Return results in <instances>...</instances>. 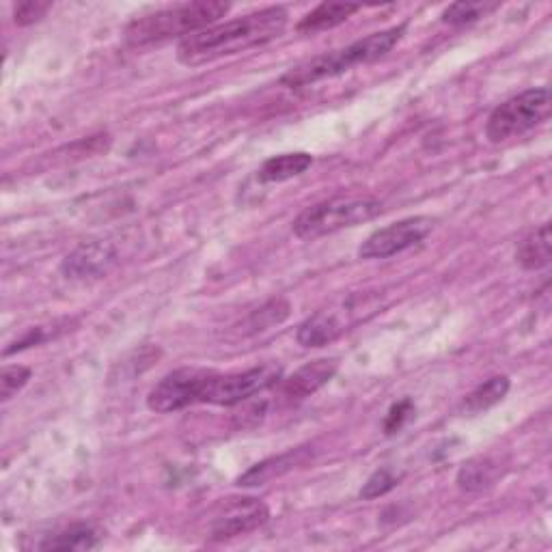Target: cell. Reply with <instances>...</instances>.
<instances>
[{"label":"cell","instance_id":"cell-22","mask_svg":"<svg viewBox=\"0 0 552 552\" xmlns=\"http://www.w3.org/2000/svg\"><path fill=\"white\" fill-rule=\"evenodd\" d=\"M397 481L399 477L391 471V468H380V471H376L365 481V486L361 490V499L365 501L380 499V496L389 494L397 486Z\"/></svg>","mask_w":552,"mask_h":552},{"label":"cell","instance_id":"cell-2","mask_svg":"<svg viewBox=\"0 0 552 552\" xmlns=\"http://www.w3.org/2000/svg\"><path fill=\"white\" fill-rule=\"evenodd\" d=\"M229 9V3H218V0H201V3L167 7L132 20L126 26V31H123V39L132 48L164 44V41L173 37L186 39L210 29V26H216L218 20L227 16Z\"/></svg>","mask_w":552,"mask_h":552},{"label":"cell","instance_id":"cell-11","mask_svg":"<svg viewBox=\"0 0 552 552\" xmlns=\"http://www.w3.org/2000/svg\"><path fill=\"white\" fill-rule=\"evenodd\" d=\"M339 369L337 358H317L296 369L292 376L281 382V395L287 402H302L311 397L335 378Z\"/></svg>","mask_w":552,"mask_h":552},{"label":"cell","instance_id":"cell-13","mask_svg":"<svg viewBox=\"0 0 552 552\" xmlns=\"http://www.w3.org/2000/svg\"><path fill=\"white\" fill-rule=\"evenodd\" d=\"M311 164H313V156L307 154V151L281 154L261 164L257 177L261 184H281L302 175L311 167Z\"/></svg>","mask_w":552,"mask_h":552},{"label":"cell","instance_id":"cell-23","mask_svg":"<svg viewBox=\"0 0 552 552\" xmlns=\"http://www.w3.org/2000/svg\"><path fill=\"white\" fill-rule=\"evenodd\" d=\"M33 371L29 367H5L3 376H0V397L3 402H9L13 395H18L26 384H29Z\"/></svg>","mask_w":552,"mask_h":552},{"label":"cell","instance_id":"cell-17","mask_svg":"<svg viewBox=\"0 0 552 552\" xmlns=\"http://www.w3.org/2000/svg\"><path fill=\"white\" fill-rule=\"evenodd\" d=\"M516 261L524 270H542L550 264V225H542L524 238L516 251Z\"/></svg>","mask_w":552,"mask_h":552},{"label":"cell","instance_id":"cell-20","mask_svg":"<svg viewBox=\"0 0 552 552\" xmlns=\"http://www.w3.org/2000/svg\"><path fill=\"white\" fill-rule=\"evenodd\" d=\"M287 315H289V302L283 298H272L264 307H259L257 311L248 315L244 324H240L242 335H255V333H261V330H268L276 324L285 322Z\"/></svg>","mask_w":552,"mask_h":552},{"label":"cell","instance_id":"cell-15","mask_svg":"<svg viewBox=\"0 0 552 552\" xmlns=\"http://www.w3.org/2000/svg\"><path fill=\"white\" fill-rule=\"evenodd\" d=\"M358 9L361 7L350 5V3H322L300 20L298 31L300 33H317V31L335 29V26L348 22Z\"/></svg>","mask_w":552,"mask_h":552},{"label":"cell","instance_id":"cell-1","mask_svg":"<svg viewBox=\"0 0 552 552\" xmlns=\"http://www.w3.org/2000/svg\"><path fill=\"white\" fill-rule=\"evenodd\" d=\"M287 18L289 16L283 7H268L248 13L244 18L210 26V29L179 41L177 61L188 67H199L246 50L261 48L285 33Z\"/></svg>","mask_w":552,"mask_h":552},{"label":"cell","instance_id":"cell-21","mask_svg":"<svg viewBox=\"0 0 552 552\" xmlns=\"http://www.w3.org/2000/svg\"><path fill=\"white\" fill-rule=\"evenodd\" d=\"M499 3H486V0H468V3H455L449 5L443 11V22L451 24V26H464L477 22L481 18L490 16L492 11L499 9Z\"/></svg>","mask_w":552,"mask_h":552},{"label":"cell","instance_id":"cell-19","mask_svg":"<svg viewBox=\"0 0 552 552\" xmlns=\"http://www.w3.org/2000/svg\"><path fill=\"white\" fill-rule=\"evenodd\" d=\"M509 386H512V384H509L507 376H494V378L486 380L483 384H479L471 395H466L464 410L471 412V414H479L483 410H490L492 406L503 402L505 395L509 393Z\"/></svg>","mask_w":552,"mask_h":552},{"label":"cell","instance_id":"cell-10","mask_svg":"<svg viewBox=\"0 0 552 552\" xmlns=\"http://www.w3.org/2000/svg\"><path fill=\"white\" fill-rule=\"evenodd\" d=\"M270 518L268 507L257 499H238L229 503L212 522V540H231V537L246 535Z\"/></svg>","mask_w":552,"mask_h":552},{"label":"cell","instance_id":"cell-9","mask_svg":"<svg viewBox=\"0 0 552 552\" xmlns=\"http://www.w3.org/2000/svg\"><path fill=\"white\" fill-rule=\"evenodd\" d=\"M119 264V251L108 240H89L78 244L69 253L63 264L61 274L69 281H95L102 279Z\"/></svg>","mask_w":552,"mask_h":552},{"label":"cell","instance_id":"cell-14","mask_svg":"<svg viewBox=\"0 0 552 552\" xmlns=\"http://www.w3.org/2000/svg\"><path fill=\"white\" fill-rule=\"evenodd\" d=\"M305 449H294V451H287L283 455H276V458H270V460H264L259 462L255 466L248 468V471L238 477V486H264L266 481L274 479V477H281L283 473L292 471V468L305 460Z\"/></svg>","mask_w":552,"mask_h":552},{"label":"cell","instance_id":"cell-24","mask_svg":"<svg viewBox=\"0 0 552 552\" xmlns=\"http://www.w3.org/2000/svg\"><path fill=\"white\" fill-rule=\"evenodd\" d=\"M50 3H37V0H29V3H20L13 9V18H16L18 26H29L37 20H41L50 11Z\"/></svg>","mask_w":552,"mask_h":552},{"label":"cell","instance_id":"cell-4","mask_svg":"<svg viewBox=\"0 0 552 552\" xmlns=\"http://www.w3.org/2000/svg\"><path fill=\"white\" fill-rule=\"evenodd\" d=\"M382 214V203L378 199H330L307 207L294 220V236L300 240H313L330 236L341 229L369 223Z\"/></svg>","mask_w":552,"mask_h":552},{"label":"cell","instance_id":"cell-8","mask_svg":"<svg viewBox=\"0 0 552 552\" xmlns=\"http://www.w3.org/2000/svg\"><path fill=\"white\" fill-rule=\"evenodd\" d=\"M434 229V220L427 216H412L404 218L399 223L384 227L361 244L358 257L361 259H389L408 251V248L421 244Z\"/></svg>","mask_w":552,"mask_h":552},{"label":"cell","instance_id":"cell-5","mask_svg":"<svg viewBox=\"0 0 552 552\" xmlns=\"http://www.w3.org/2000/svg\"><path fill=\"white\" fill-rule=\"evenodd\" d=\"M550 91L546 87L514 95L492 110L486 123V136L494 145L535 130L550 117Z\"/></svg>","mask_w":552,"mask_h":552},{"label":"cell","instance_id":"cell-3","mask_svg":"<svg viewBox=\"0 0 552 552\" xmlns=\"http://www.w3.org/2000/svg\"><path fill=\"white\" fill-rule=\"evenodd\" d=\"M406 33V24L391 26V29L371 33L365 39H358L354 44L335 50L330 54H322L305 65H298L292 72H287L281 82L287 87H307L313 82H320L326 78L341 76L358 65H369L382 57H386Z\"/></svg>","mask_w":552,"mask_h":552},{"label":"cell","instance_id":"cell-18","mask_svg":"<svg viewBox=\"0 0 552 552\" xmlns=\"http://www.w3.org/2000/svg\"><path fill=\"white\" fill-rule=\"evenodd\" d=\"M100 544L98 531L89 524H74L57 535H52L50 540L39 544L41 550H93Z\"/></svg>","mask_w":552,"mask_h":552},{"label":"cell","instance_id":"cell-7","mask_svg":"<svg viewBox=\"0 0 552 552\" xmlns=\"http://www.w3.org/2000/svg\"><path fill=\"white\" fill-rule=\"evenodd\" d=\"M212 376H214L212 369H199V367L175 369L149 391L147 406L149 410L167 414V412L184 410L192 404H203V395Z\"/></svg>","mask_w":552,"mask_h":552},{"label":"cell","instance_id":"cell-12","mask_svg":"<svg viewBox=\"0 0 552 552\" xmlns=\"http://www.w3.org/2000/svg\"><path fill=\"white\" fill-rule=\"evenodd\" d=\"M345 330H348V322L335 309H324L313 313L298 326L296 339L302 348H324V345L337 341Z\"/></svg>","mask_w":552,"mask_h":552},{"label":"cell","instance_id":"cell-25","mask_svg":"<svg viewBox=\"0 0 552 552\" xmlns=\"http://www.w3.org/2000/svg\"><path fill=\"white\" fill-rule=\"evenodd\" d=\"M410 414H412V402H410V399H404V402L395 404L389 410V417H386V421H384V432L386 434H395L397 430H402V425L410 419Z\"/></svg>","mask_w":552,"mask_h":552},{"label":"cell","instance_id":"cell-6","mask_svg":"<svg viewBox=\"0 0 552 552\" xmlns=\"http://www.w3.org/2000/svg\"><path fill=\"white\" fill-rule=\"evenodd\" d=\"M283 369L281 365L266 363L259 367H251L246 371H238V374H216L207 384L203 404H214V406H238L246 402L248 397H253L261 391L270 389L276 382L281 380Z\"/></svg>","mask_w":552,"mask_h":552},{"label":"cell","instance_id":"cell-16","mask_svg":"<svg viewBox=\"0 0 552 552\" xmlns=\"http://www.w3.org/2000/svg\"><path fill=\"white\" fill-rule=\"evenodd\" d=\"M499 477V462H494L492 458H475L462 464L458 473V488L462 492H481L492 488Z\"/></svg>","mask_w":552,"mask_h":552}]
</instances>
